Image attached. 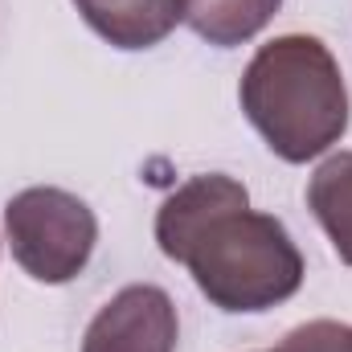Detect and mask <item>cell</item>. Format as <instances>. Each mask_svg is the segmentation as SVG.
<instances>
[{
	"label": "cell",
	"mask_w": 352,
	"mask_h": 352,
	"mask_svg": "<svg viewBox=\"0 0 352 352\" xmlns=\"http://www.w3.org/2000/svg\"><path fill=\"white\" fill-rule=\"evenodd\" d=\"M156 242L188 266L221 311H266L303 283V258L278 217L254 213L234 176H192L160 205Z\"/></svg>",
	"instance_id": "cell-1"
},
{
	"label": "cell",
	"mask_w": 352,
	"mask_h": 352,
	"mask_svg": "<svg viewBox=\"0 0 352 352\" xmlns=\"http://www.w3.org/2000/svg\"><path fill=\"white\" fill-rule=\"evenodd\" d=\"M307 205L332 238L336 254L352 266V152H340L316 168L307 184Z\"/></svg>",
	"instance_id": "cell-6"
},
{
	"label": "cell",
	"mask_w": 352,
	"mask_h": 352,
	"mask_svg": "<svg viewBox=\"0 0 352 352\" xmlns=\"http://www.w3.org/2000/svg\"><path fill=\"white\" fill-rule=\"evenodd\" d=\"M242 111L266 148L287 164L328 152L349 127V90L320 37H278L263 45L242 74Z\"/></svg>",
	"instance_id": "cell-2"
},
{
	"label": "cell",
	"mask_w": 352,
	"mask_h": 352,
	"mask_svg": "<svg viewBox=\"0 0 352 352\" xmlns=\"http://www.w3.org/2000/svg\"><path fill=\"white\" fill-rule=\"evenodd\" d=\"M283 0H184V21L209 45H242L278 12Z\"/></svg>",
	"instance_id": "cell-7"
},
{
	"label": "cell",
	"mask_w": 352,
	"mask_h": 352,
	"mask_svg": "<svg viewBox=\"0 0 352 352\" xmlns=\"http://www.w3.org/2000/svg\"><path fill=\"white\" fill-rule=\"evenodd\" d=\"M12 258L37 283H70L90 263L98 221L66 188H25L4 209Z\"/></svg>",
	"instance_id": "cell-3"
},
{
	"label": "cell",
	"mask_w": 352,
	"mask_h": 352,
	"mask_svg": "<svg viewBox=\"0 0 352 352\" xmlns=\"http://www.w3.org/2000/svg\"><path fill=\"white\" fill-rule=\"evenodd\" d=\"M82 352H176V307L160 287H123L87 328Z\"/></svg>",
	"instance_id": "cell-4"
},
{
	"label": "cell",
	"mask_w": 352,
	"mask_h": 352,
	"mask_svg": "<svg viewBox=\"0 0 352 352\" xmlns=\"http://www.w3.org/2000/svg\"><path fill=\"white\" fill-rule=\"evenodd\" d=\"M82 21L119 50H148L184 21V0H74Z\"/></svg>",
	"instance_id": "cell-5"
}]
</instances>
